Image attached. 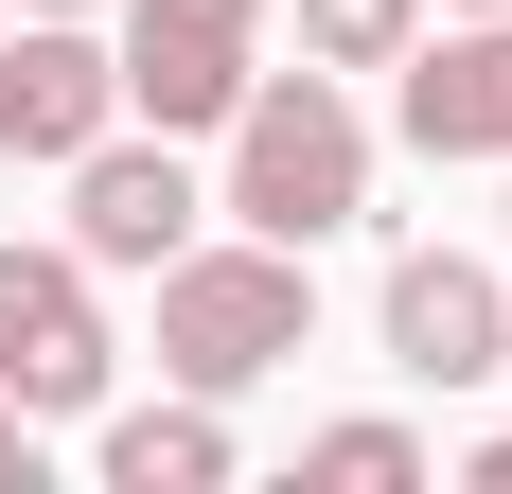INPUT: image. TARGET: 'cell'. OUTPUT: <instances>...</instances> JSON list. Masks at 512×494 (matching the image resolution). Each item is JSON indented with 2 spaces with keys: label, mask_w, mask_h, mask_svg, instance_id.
<instances>
[{
  "label": "cell",
  "mask_w": 512,
  "mask_h": 494,
  "mask_svg": "<svg viewBox=\"0 0 512 494\" xmlns=\"http://www.w3.org/2000/svg\"><path fill=\"white\" fill-rule=\"evenodd\" d=\"M301 477H318V494H407V477H424V424H318Z\"/></svg>",
  "instance_id": "8fae6325"
},
{
  "label": "cell",
  "mask_w": 512,
  "mask_h": 494,
  "mask_svg": "<svg viewBox=\"0 0 512 494\" xmlns=\"http://www.w3.org/2000/svg\"><path fill=\"white\" fill-rule=\"evenodd\" d=\"M495 177H512V159H495ZM495 265H512V212H495Z\"/></svg>",
  "instance_id": "2e32d148"
},
{
  "label": "cell",
  "mask_w": 512,
  "mask_h": 494,
  "mask_svg": "<svg viewBox=\"0 0 512 494\" xmlns=\"http://www.w3.org/2000/svg\"><path fill=\"white\" fill-rule=\"evenodd\" d=\"M424 18H495V0H424Z\"/></svg>",
  "instance_id": "9a60e30c"
},
{
  "label": "cell",
  "mask_w": 512,
  "mask_h": 494,
  "mask_svg": "<svg viewBox=\"0 0 512 494\" xmlns=\"http://www.w3.org/2000/svg\"><path fill=\"white\" fill-rule=\"evenodd\" d=\"M89 477H106V494H230V406H212V389L89 406Z\"/></svg>",
  "instance_id": "9c48e42d"
},
{
  "label": "cell",
  "mask_w": 512,
  "mask_h": 494,
  "mask_svg": "<svg viewBox=\"0 0 512 494\" xmlns=\"http://www.w3.org/2000/svg\"><path fill=\"white\" fill-rule=\"evenodd\" d=\"M36 442H53V424H36L18 389H0V477H18V494H36Z\"/></svg>",
  "instance_id": "7c38bea8"
},
{
  "label": "cell",
  "mask_w": 512,
  "mask_h": 494,
  "mask_svg": "<svg viewBox=\"0 0 512 494\" xmlns=\"http://www.w3.org/2000/svg\"><path fill=\"white\" fill-rule=\"evenodd\" d=\"M106 371H124V336H106V283L71 265V247H18L0 230V389L36 406V424H89Z\"/></svg>",
  "instance_id": "5b68a950"
},
{
  "label": "cell",
  "mask_w": 512,
  "mask_h": 494,
  "mask_svg": "<svg viewBox=\"0 0 512 494\" xmlns=\"http://www.w3.org/2000/svg\"><path fill=\"white\" fill-rule=\"evenodd\" d=\"M424 36V0H301V71H389Z\"/></svg>",
  "instance_id": "30bf717a"
},
{
  "label": "cell",
  "mask_w": 512,
  "mask_h": 494,
  "mask_svg": "<svg viewBox=\"0 0 512 494\" xmlns=\"http://www.w3.org/2000/svg\"><path fill=\"white\" fill-rule=\"evenodd\" d=\"M283 353H318V247H265V230H195L159 265V389H265Z\"/></svg>",
  "instance_id": "7a4b0ae2"
},
{
  "label": "cell",
  "mask_w": 512,
  "mask_h": 494,
  "mask_svg": "<svg viewBox=\"0 0 512 494\" xmlns=\"http://www.w3.org/2000/svg\"><path fill=\"white\" fill-rule=\"evenodd\" d=\"M212 212L230 230H265V247H336V230H371V106H354V71H248V106L212 124Z\"/></svg>",
  "instance_id": "6da1fadb"
},
{
  "label": "cell",
  "mask_w": 512,
  "mask_h": 494,
  "mask_svg": "<svg viewBox=\"0 0 512 494\" xmlns=\"http://www.w3.org/2000/svg\"><path fill=\"white\" fill-rule=\"evenodd\" d=\"M18 18H106V0H18Z\"/></svg>",
  "instance_id": "5bb4252c"
},
{
  "label": "cell",
  "mask_w": 512,
  "mask_h": 494,
  "mask_svg": "<svg viewBox=\"0 0 512 494\" xmlns=\"http://www.w3.org/2000/svg\"><path fill=\"white\" fill-rule=\"evenodd\" d=\"M460 477H477V494H512V424H495V442H477V459H460Z\"/></svg>",
  "instance_id": "4fadbf2b"
},
{
  "label": "cell",
  "mask_w": 512,
  "mask_h": 494,
  "mask_svg": "<svg viewBox=\"0 0 512 494\" xmlns=\"http://www.w3.org/2000/svg\"><path fill=\"white\" fill-rule=\"evenodd\" d=\"M495 371H512V353H495Z\"/></svg>",
  "instance_id": "e0dca14e"
},
{
  "label": "cell",
  "mask_w": 512,
  "mask_h": 494,
  "mask_svg": "<svg viewBox=\"0 0 512 494\" xmlns=\"http://www.w3.org/2000/svg\"><path fill=\"white\" fill-rule=\"evenodd\" d=\"M106 124H124V71H106V36L89 18H18V36H0V159H71V142H106Z\"/></svg>",
  "instance_id": "ba28073f"
},
{
  "label": "cell",
  "mask_w": 512,
  "mask_h": 494,
  "mask_svg": "<svg viewBox=\"0 0 512 494\" xmlns=\"http://www.w3.org/2000/svg\"><path fill=\"white\" fill-rule=\"evenodd\" d=\"M389 124H407L424 159H512V0L389 53Z\"/></svg>",
  "instance_id": "52a82bcc"
},
{
  "label": "cell",
  "mask_w": 512,
  "mask_h": 494,
  "mask_svg": "<svg viewBox=\"0 0 512 494\" xmlns=\"http://www.w3.org/2000/svg\"><path fill=\"white\" fill-rule=\"evenodd\" d=\"M53 177H71V230H53V247H71L89 283H159V265H177V247L212 230L195 159L159 142V124H106V142H71Z\"/></svg>",
  "instance_id": "277c9868"
},
{
  "label": "cell",
  "mask_w": 512,
  "mask_h": 494,
  "mask_svg": "<svg viewBox=\"0 0 512 494\" xmlns=\"http://www.w3.org/2000/svg\"><path fill=\"white\" fill-rule=\"evenodd\" d=\"M371 336H389V371H407V389H495V353H512V283L477 265V247H389Z\"/></svg>",
  "instance_id": "8992f818"
},
{
  "label": "cell",
  "mask_w": 512,
  "mask_h": 494,
  "mask_svg": "<svg viewBox=\"0 0 512 494\" xmlns=\"http://www.w3.org/2000/svg\"><path fill=\"white\" fill-rule=\"evenodd\" d=\"M106 71H124V124L212 142L265 71V0H106Z\"/></svg>",
  "instance_id": "3957f363"
}]
</instances>
